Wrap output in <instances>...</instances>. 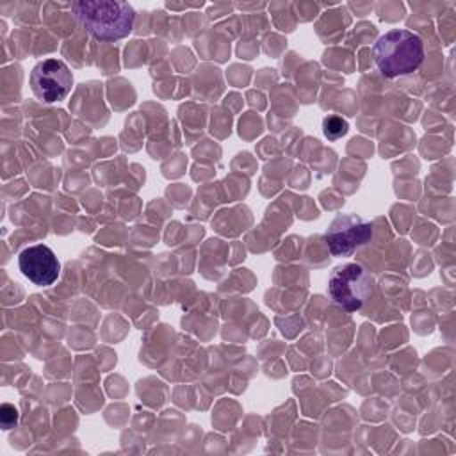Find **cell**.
Returning <instances> with one entry per match:
<instances>
[{
	"mask_svg": "<svg viewBox=\"0 0 456 456\" xmlns=\"http://www.w3.org/2000/svg\"><path fill=\"white\" fill-rule=\"evenodd\" d=\"M18 265L23 276H27L34 285L48 287L61 273V264L55 253L45 244H34L25 248L18 256Z\"/></svg>",
	"mask_w": 456,
	"mask_h": 456,
	"instance_id": "6",
	"label": "cell"
},
{
	"mask_svg": "<svg viewBox=\"0 0 456 456\" xmlns=\"http://www.w3.org/2000/svg\"><path fill=\"white\" fill-rule=\"evenodd\" d=\"M328 292L342 310L358 312L372 294V280L362 265L344 264L331 273Z\"/></svg>",
	"mask_w": 456,
	"mask_h": 456,
	"instance_id": "3",
	"label": "cell"
},
{
	"mask_svg": "<svg viewBox=\"0 0 456 456\" xmlns=\"http://www.w3.org/2000/svg\"><path fill=\"white\" fill-rule=\"evenodd\" d=\"M30 86L39 100L53 103L68 96L73 86V75L61 59H43L32 68Z\"/></svg>",
	"mask_w": 456,
	"mask_h": 456,
	"instance_id": "4",
	"label": "cell"
},
{
	"mask_svg": "<svg viewBox=\"0 0 456 456\" xmlns=\"http://www.w3.org/2000/svg\"><path fill=\"white\" fill-rule=\"evenodd\" d=\"M347 130H349L347 121H346L344 118L337 116V114H331V116L324 118V121H322V132H324V135H326L328 139H331V141H335V139L346 135Z\"/></svg>",
	"mask_w": 456,
	"mask_h": 456,
	"instance_id": "7",
	"label": "cell"
},
{
	"mask_svg": "<svg viewBox=\"0 0 456 456\" xmlns=\"http://www.w3.org/2000/svg\"><path fill=\"white\" fill-rule=\"evenodd\" d=\"M372 237V224L356 214H340L326 232V244L331 255L349 256Z\"/></svg>",
	"mask_w": 456,
	"mask_h": 456,
	"instance_id": "5",
	"label": "cell"
},
{
	"mask_svg": "<svg viewBox=\"0 0 456 456\" xmlns=\"http://www.w3.org/2000/svg\"><path fill=\"white\" fill-rule=\"evenodd\" d=\"M372 55L383 77H404L413 73L422 64L424 43L420 36L411 30L394 28L378 37Z\"/></svg>",
	"mask_w": 456,
	"mask_h": 456,
	"instance_id": "2",
	"label": "cell"
},
{
	"mask_svg": "<svg viewBox=\"0 0 456 456\" xmlns=\"http://www.w3.org/2000/svg\"><path fill=\"white\" fill-rule=\"evenodd\" d=\"M18 419H20V413L18 410L12 406V404H7L4 403L2 408H0V424L4 429H11L18 424Z\"/></svg>",
	"mask_w": 456,
	"mask_h": 456,
	"instance_id": "8",
	"label": "cell"
},
{
	"mask_svg": "<svg viewBox=\"0 0 456 456\" xmlns=\"http://www.w3.org/2000/svg\"><path fill=\"white\" fill-rule=\"evenodd\" d=\"M71 11L78 23L96 39L116 41L132 32L135 11L126 2L82 0L73 2Z\"/></svg>",
	"mask_w": 456,
	"mask_h": 456,
	"instance_id": "1",
	"label": "cell"
}]
</instances>
